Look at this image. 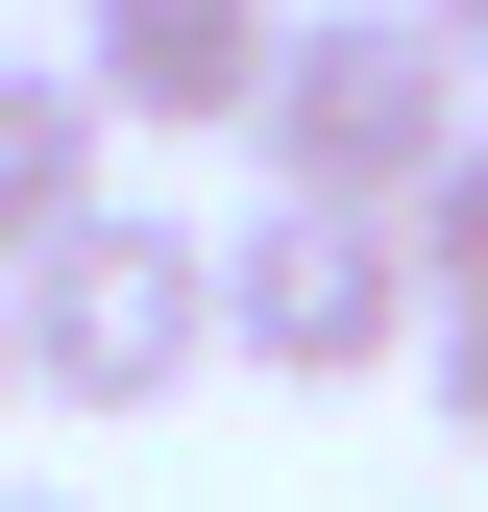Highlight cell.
Returning a JSON list of instances; mask_svg holds the SVG:
<instances>
[{
	"instance_id": "6da1fadb",
	"label": "cell",
	"mask_w": 488,
	"mask_h": 512,
	"mask_svg": "<svg viewBox=\"0 0 488 512\" xmlns=\"http://www.w3.org/2000/svg\"><path fill=\"white\" fill-rule=\"evenodd\" d=\"M464 122H488V98L415 49V0H318L244 147H269V196H318V220H415V196L464 171Z\"/></svg>"
},
{
	"instance_id": "7a4b0ae2",
	"label": "cell",
	"mask_w": 488,
	"mask_h": 512,
	"mask_svg": "<svg viewBox=\"0 0 488 512\" xmlns=\"http://www.w3.org/2000/svg\"><path fill=\"white\" fill-rule=\"evenodd\" d=\"M0 317H25V391H49V415H171V391L220 366V244L147 220V196H98Z\"/></svg>"
},
{
	"instance_id": "3957f363",
	"label": "cell",
	"mask_w": 488,
	"mask_h": 512,
	"mask_svg": "<svg viewBox=\"0 0 488 512\" xmlns=\"http://www.w3.org/2000/svg\"><path fill=\"white\" fill-rule=\"evenodd\" d=\"M415 342H440L415 220H318V196H244V220H220V366L366 391V366H415Z\"/></svg>"
},
{
	"instance_id": "277c9868",
	"label": "cell",
	"mask_w": 488,
	"mask_h": 512,
	"mask_svg": "<svg viewBox=\"0 0 488 512\" xmlns=\"http://www.w3.org/2000/svg\"><path fill=\"white\" fill-rule=\"evenodd\" d=\"M98 122H269L293 74V0H98Z\"/></svg>"
},
{
	"instance_id": "5b68a950",
	"label": "cell",
	"mask_w": 488,
	"mask_h": 512,
	"mask_svg": "<svg viewBox=\"0 0 488 512\" xmlns=\"http://www.w3.org/2000/svg\"><path fill=\"white\" fill-rule=\"evenodd\" d=\"M98 147H122V122H98V74H49V49H0V293H25L49 244L98 220Z\"/></svg>"
},
{
	"instance_id": "8992f818",
	"label": "cell",
	"mask_w": 488,
	"mask_h": 512,
	"mask_svg": "<svg viewBox=\"0 0 488 512\" xmlns=\"http://www.w3.org/2000/svg\"><path fill=\"white\" fill-rule=\"evenodd\" d=\"M415 293L488 317V122H464V171H440V196H415Z\"/></svg>"
},
{
	"instance_id": "52a82bcc",
	"label": "cell",
	"mask_w": 488,
	"mask_h": 512,
	"mask_svg": "<svg viewBox=\"0 0 488 512\" xmlns=\"http://www.w3.org/2000/svg\"><path fill=\"white\" fill-rule=\"evenodd\" d=\"M415 366H440V415L488 439V317H440V342H415Z\"/></svg>"
},
{
	"instance_id": "ba28073f",
	"label": "cell",
	"mask_w": 488,
	"mask_h": 512,
	"mask_svg": "<svg viewBox=\"0 0 488 512\" xmlns=\"http://www.w3.org/2000/svg\"><path fill=\"white\" fill-rule=\"evenodd\" d=\"M415 49H440V74H464V98H488V0H415Z\"/></svg>"
},
{
	"instance_id": "9c48e42d",
	"label": "cell",
	"mask_w": 488,
	"mask_h": 512,
	"mask_svg": "<svg viewBox=\"0 0 488 512\" xmlns=\"http://www.w3.org/2000/svg\"><path fill=\"white\" fill-rule=\"evenodd\" d=\"M0 415H25V317H0Z\"/></svg>"
},
{
	"instance_id": "30bf717a",
	"label": "cell",
	"mask_w": 488,
	"mask_h": 512,
	"mask_svg": "<svg viewBox=\"0 0 488 512\" xmlns=\"http://www.w3.org/2000/svg\"><path fill=\"white\" fill-rule=\"evenodd\" d=\"M0 512H74V488H0Z\"/></svg>"
}]
</instances>
